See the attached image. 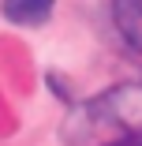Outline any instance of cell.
Here are the masks:
<instances>
[{
  "label": "cell",
  "mask_w": 142,
  "mask_h": 146,
  "mask_svg": "<svg viewBox=\"0 0 142 146\" xmlns=\"http://www.w3.org/2000/svg\"><path fill=\"white\" fill-rule=\"evenodd\" d=\"M90 116L101 124H116L127 135L142 131V82H124L112 86L105 98H97L90 105Z\"/></svg>",
  "instance_id": "6da1fadb"
},
{
  "label": "cell",
  "mask_w": 142,
  "mask_h": 146,
  "mask_svg": "<svg viewBox=\"0 0 142 146\" xmlns=\"http://www.w3.org/2000/svg\"><path fill=\"white\" fill-rule=\"evenodd\" d=\"M112 19H116L124 41L142 56V0H112Z\"/></svg>",
  "instance_id": "7a4b0ae2"
},
{
  "label": "cell",
  "mask_w": 142,
  "mask_h": 146,
  "mask_svg": "<svg viewBox=\"0 0 142 146\" xmlns=\"http://www.w3.org/2000/svg\"><path fill=\"white\" fill-rule=\"evenodd\" d=\"M4 19L15 26H41L52 15V0H4Z\"/></svg>",
  "instance_id": "3957f363"
},
{
  "label": "cell",
  "mask_w": 142,
  "mask_h": 146,
  "mask_svg": "<svg viewBox=\"0 0 142 146\" xmlns=\"http://www.w3.org/2000/svg\"><path fill=\"white\" fill-rule=\"evenodd\" d=\"M108 146H142V139H138V135H124V139H116V142H108Z\"/></svg>",
  "instance_id": "277c9868"
}]
</instances>
